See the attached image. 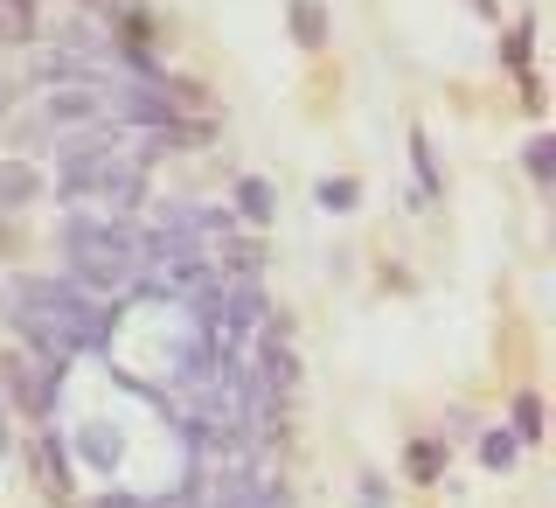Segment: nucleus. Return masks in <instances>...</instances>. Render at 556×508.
Instances as JSON below:
<instances>
[{
    "mask_svg": "<svg viewBox=\"0 0 556 508\" xmlns=\"http://www.w3.org/2000/svg\"><path fill=\"white\" fill-rule=\"evenodd\" d=\"M70 265H77L84 286L126 293V286H133V237H126V230H77V237H70Z\"/></svg>",
    "mask_w": 556,
    "mask_h": 508,
    "instance_id": "f257e3e1",
    "label": "nucleus"
},
{
    "mask_svg": "<svg viewBox=\"0 0 556 508\" xmlns=\"http://www.w3.org/2000/svg\"><path fill=\"white\" fill-rule=\"evenodd\" d=\"M105 112V98L98 91H49V105H42V126H77V119H98Z\"/></svg>",
    "mask_w": 556,
    "mask_h": 508,
    "instance_id": "f03ea898",
    "label": "nucleus"
},
{
    "mask_svg": "<svg viewBox=\"0 0 556 508\" xmlns=\"http://www.w3.org/2000/svg\"><path fill=\"white\" fill-rule=\"evenodd\" d=\"M0 376L14 383V397H21L28 411H42V404H49V383H42V376L28 369V355H0Z\"/></svg>",
    "mask_w": 556,
    "mask_h": 508,
    "instance_id": "7ed1b4c3",
    "label": "nucleus"
},
{
    "mask_svg": "<svg viewBox=\"0 0 556 508\" xmlns=\"http://www.w3.org/2000/svg\"><path fill=\"white\" fill-rule=\"evenodd\" d=\"M42 35V7L35 0H0V42H35Z\"/></svg>",
    "mask_w": 556,
    "mask_h": 508,
    "instance_id": "20e7f679",
    "label": "nucleus"
},
{
    "mask_svg": "<svg viewBox=\"0 0 556 508\" xmlns=\"http://www.w3.org/2000/svg\"><path fill=\"white\" fill-rule=\"evenodd\" d=\"M35 188H42V174L28 168V161H0V209H21V202H35Z\"/></svg>",
    "mask_w": 556,
    "mask_h": 508,
    "instance_id": "39448f33",
    "label": "nucleus"
},
{
    "mask_svg": "<svg viewBox=\"0 0 556 508\" xmlns=\"http://www.w3.org/2000/svg\"><path fill=\"white\" fill-rule=\"evenodd\" d=\"M292 35H299L306 49H320V42H327V7H320V0H292Z\"/></svg>",
    "mask_w": 556,
    "mask_h": 508,
    "instance_id": "423d86ee",
    "label": "nucleus"
},
{
    "mask_svg": "<svg viewBox=\"0 0 556 508\" xmlns=\"http://www.w3.org/2000/svg\"><path fill=\"white\" fill-rule=\"evenodd\" d=\"M480 460L487 467H515V432H487L480 439Z\"/></svg>",
    "mask_w": 556,
    "mask_h": 508,
    "instance_id": "0eeeda50",
    "label": "nucleus"
},
{
    "mask_svg": "<svg viewBox=\"0 0 556 508\" xmlns=\"http://www.w3.org/2000/svg\"><path fill=\"white\" fill-rule=\"evenodd\" d=\"M411 481H438V446H431V439L411 446Z\"/></svg>",
    "mask_w": 556,
    "mask_h": 508,
    "instance_id": "6e6552de",
    "label": "nucleus"
},
{
    "mask_svg": "<svg viewBox=\"0 0 556 508\" xmlns=\"http://www.w3.org/2000/svg\"><path fill=\"white\" fill-rule=\"evenodd\" d=\"M515 425H522V439H536L543 432V404L536 397H515Z\"/></svg>",
    "mask_w": 556,
    "mask_h": 508,
    "instance_id": "1a4fd4ad",
    "label": "nucleus"
},
{
    "mask_svg": "<svg viewBox=\"0 0 556 508\" xmlns=\"http://www.w3.org/2000/svg\"><path fill=\"white\" fill-rule=\"evenodd\" d=\"M237 195H244V209H251V216H258V223H265V216H272V195H265V181H244V188H237Z\"/></svg>",
    "mask_w": 556,
    "mask_h": 508,
    "instance_id": "9d476101",
    "label": "nucleus"
},
{
    "mask_svg": "<svg viewBox=\"0 0 556 508\" xmlns=\"http://www.w3.org/2000/svg\"><path fill=\"white\" fill-rule=\"evenodd\" d=\"M550 161H556L550 140H529V174H536V181H550Z\"/></svg>",
    "mask_w": 556,
    "mask_h": 508,
    "instance_id": "9b49d317",
    "label": "nucleus"
},
{
    "mask_svg": "<svg viewBox=\"0 0 556 508\" xmlns=\"http://www.w3.org/2000/svg\"><path fill=\"white\" fill-rule=\"evenodd\" d=\"M411 154H417V181H424V195H438V168H431V147H424V140H411Z\"/></svg>",
    "mask_w": 556,
    "mask_h": 508,
    "instance_id": "f8f14e48",
    "label": "nucleus"
},
{
    "mask_svg": "<svg viewBox=\"0 0 556 508\" xmlns=\"http://www.w3.org/2000/svg\"><path fill=\"white\" fill-rule=\"evenodd\" d=\"M320 202H327V209H348L355 188H348V181H320Z\"/></svg>",
    "mask_w": 556,
    "mask_h": 508,
    "instance_id": "ddd939ff",
    "label": "nucleus"
}]
</instances>
